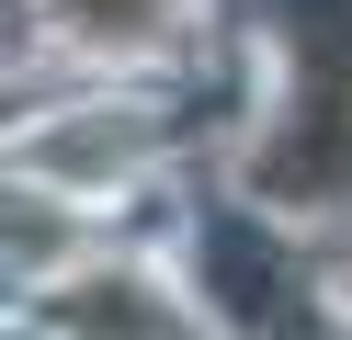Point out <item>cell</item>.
I'll list each match as a JSON object with an SVG mask.
<instances>
[{
  "label": "cell",
  "mask_w": 352,
  "mask_h": 340,
  "mask_svg": "<svg viewBox=\"0 0 352 340\" xmlns=\"http://www.w3.org/2000/svg\"><path fill=\"white\" fill-rule=\"evenodd\" d=\"M80 23H91V34H148V23H160V0H69Z\"/></svg>",
  "instance_id": "cell-3"
},
{
  "label": "cell",
  "mask_w": 352,
  "mask_h": 340,
  "mask_svg": "<svg viewBox=\"0 0 352 340\" xmlns=\"http://www.w3.org/2000/svg\"><path fill=\"white\" fill-rule=\"evenodd\" d=\"M284 57H296V102L261 148V193H352V0H284Z\"/></svg>",
  "instance_id": "cell-1"
},
{
  "label": "cell",
  "mask_w": 352,
  "mask_h": 340,
  "mask_svg": "<svg viewBox=\"0 0 352 340\" xmlns=\"http://www.w3.org/2000/svg\"><path fill=\"white\" fill-rule=\"evenodd\" d=\"M69 317H80L91 340H182L160 306H148V284H80V295H69Z\"/></svg>",
  "instance_id": "cell-2"
}]
</instances>
